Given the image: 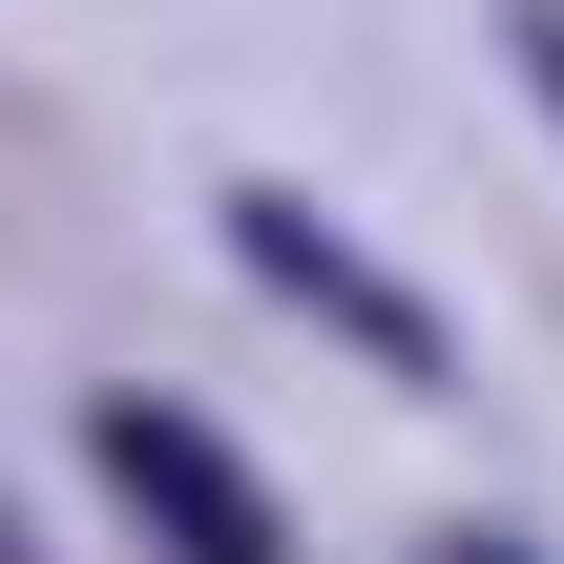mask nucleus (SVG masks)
Segmentation results:
<instances>
[{
	"label": "nucleus",
	"mask_w": 564,
	"mask_h": 564,
	"mask_svg": "<svg viewBox=\"0 0 564 564\" xmlns=\"http://www.w3.org/2000/svg\"><path fill=\"white\" fill-rule=\"evenodd\" d=\"M84 481L147 523V564H293V523H272V481H251V440H209L188 398H84Z\"/></svg>",
	"instance_id": "f257e3e1"
},
{
	"label": "nucleus",
	"mask_w": 564,
	"mask_h": 564,
	"mask_svg": "<svg viewBox=\"0 0 564 564\" xmlns=\"http://www.w3.org/2000/svg\"><path fill=\"white\" fill-rule=\"evenodd\" d=\"M209 230H230V272H272V293H293L314 335H356L377 377H419V398L460 377V335H440V293H398V272H377V251H356V230L314 209V188H272V167H251V188H230Z\"/></svg>",
	"instance_id": "f03ea898"
},
{
	"label": "nucleus",
	"mask_w": 564,
	"mask_h": 564,
	"mask_svg": "<svg viewBox=\"0 0 564 564\" xmlns=\"http://www.w3.org/2000/svg\"><path fill=\"white\" fill-rule=\"evenodd\" d=\"M502 63H523V105L564 126V0H502Z\"/></svg>",
	"instance_id": "7ed1b4c3"
},
{
	"label": "nucleus",
	"mask_w": 564,
	"mask_h": 564,
	"mask_svg": "<svg viewBox=\"0 0 564 564\" xmlns=\"http://www.w3.org/2000/svg\"><path fill=\"white\" fill-rule=\"evenodd\" d=\"M419 564H523V544H502V523H460V544H419Z\"/></svg>",
	"instance_id": "20e7f679"
},
{
	"label": "nucleus",
	"mask_w": 564,
	"mask_h": 564,
	"mask_svg": "<svg viewBox=\"0 0 564 564\" xmlns=\"http://www.w3.org/2000/svg\"><path fill=\"white\" fill-rule=\"evenodd\" d=\"M0 564H42V544H21V502H0Z\"/></svg>",
	"instance_id": "39448f33"
}]
</instances>
